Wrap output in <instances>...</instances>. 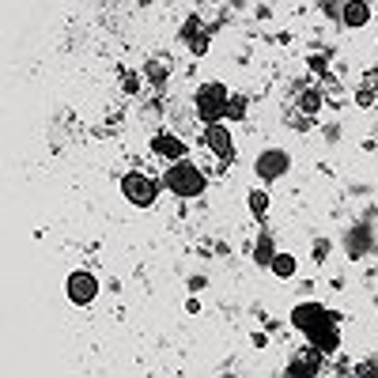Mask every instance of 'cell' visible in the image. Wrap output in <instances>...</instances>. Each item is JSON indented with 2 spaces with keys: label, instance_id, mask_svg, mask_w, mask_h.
<instances>
[{
  "label": "cell",
  "instance_id": "cb8c5ba5",
  "mask_svg": "<svg viewBox=\"0 0 378 378\" xmlns=\"http://www.w3.org/2000/svg\"><path fill=\"white\" fill-rule=\"evenodd\" d=\"M307 68H314L318 76H326V57H310V61H307Z\"/></svg>",
  "mask_w": 378,
  "mask_h": 378
},
{
  "label": "cell",
  "instance_id": "9a60e30c",
  "mask_svg": "<svg viewBox=\"0 0 378 378\" xmlns=\"http://www.w3.org/2000/svg\"><path fill=\"white\" fill-rule=\"evenodd\" d=\"M144 76L152 80V84H167V76H170V57L163 61V57H152L144 64Z\"/></svg>",
  "mask_w": 378,
  "mask_h": 378
},
{
  "label": "cell",
  "instance_id": "30bf717a",
  "mask_svg": "<svg viewBox=\"0 0 378 378\" xmlns=\"http://www.w3.org/2000/svg\"><path fill=\"white\" fill-rule=\"evenodd\" d=\"M310 340V348H318L321 356H333L337 348H340V329H337V321H329V326H321L314 329V333H307Z\"/></svg>",
  "mask_w": 378,
  "mask_h": 378
},
{
  "label": "cell",
  "instance_id": "3957f363",
  "mask_svg": "<svg viewBox=\"0 0 378 378\" xmlns=\"http://www.w3.org/2000/svg\"><path fill=\"white\" fill-rule=\"evenodd\" d=\"M122 193H125L129 205H136V208H152V205H155V197H159V182L147 178L144 170H129L125 178H122Z\"/></svg>",
  "mask_w": 378,
  "mask_h": 378
},
{
  "label": "cell",
  "instance_id": "ac0fdd59",
  "mask_svg": "<svg viewBox=\"0 0 378 378\" xmlns=\"http://www.w3.org/2000/svg\"><path fill=\"white\" fill-rule=\"evenodd\" d=\"M272 242H269V238H261V242H257V250H254V257H257V265H269L272 261Z\"/></svg>",
  "mask_w": 378,
  "mask_h": 378
},
{
  "label": "cell",
  "instance_id": "d6986e66",
  "mask_svg": "<svg viewBox=\"0 0 378 378\" xmlns=\"http://www.w3.org/2000/svg\"><path fill=\"white\" fill-rule=\"evenodd\" d=\"M375 99H378V87H371V84L356 91V103H359V106H375Z\"/></svg>",
  "mask_w": 378,
  "mask_h": 378
},
{
  "label": "cell",
  "instance_id": "ba28073f",
  "mask_svg": "<svg viewBox=\"0 0 378 378\" xmlns=\"http://www.w3.org/2000/svg\"><path fill=\"white\" fill-rule=\"evenodd\" d=\"M64 288H68V299L76 303V307H87V303H95V295H99V280L91 272H72L68 276V284H64Z\"/></svg>",
  "mask_w": 378,
  "mask_h": 378
},
{
  "label": "cell",
  "instance_id": "7c38bea8",
  "mask_svg": "<svg viewBox=\"0 0 378 378\" xmlns=\"http://www.w3.org/2000/svg\"><path fill=\"white\" fill-rule=\"evenodd\" d=\"M375 15L371 4H363V0H352V4H344V12H340V23L352 27V31H359V27H367Z\"/></svg>",
  "mask_w": 378,
  "mask_h": 378
},
{
  "label": "cell",
  "instance_id": "5bb4252c",
  "mask_svg": "<svg viewBox=\"0 0 378 378\" xmlns=\"http://www.w3.org/2000/svg\"><path fill=\"white\" fill-rule=\"evenodd\" d=\"M321 106H326V91H321V87H307V91L299 95V110H303L307 117H314Z\"/></svg>",
  "mask_w": 378,
  "mask_h": 378
},
{
  "label": "cell",
  "instance_id": "2e32d148",
  "mask_svg": "<svg viewBox=\"0 0 378 378\" xmlns=\"http://www.w3.org/2000/svg\"><path fill=\"white\" fill-rule=\"evenodd\" d=\"M250 212H254L257 219L269 212V193H265V189H250Z\"/></svg>",
  "mask_w": 378,
  "mask_h": 378
},
{
  "label": "cell",
  "instance_id": "7a4b0ae2",
  "mask_svg": "<svg viewBox=\"0 0 378 378\" xmlns=\"http://www.w3.org/2000/svg\"><path fill=\"white\" fill-rule=\"evenodd\" d=\"M197 117L205 125H216L227 117V106H231V91H227L224 84H201L197 87Z\"/></svg>",
  "mask_w": 378,
  "mask_h": 378
},
{
  "label": "cell",
  "instance_id": "e0dca14e",
  "mask_svg": "<svg viewBox=\"0 0 378 378\" xmlns=\"http://www.w3.org/2000/svg\"><path fill=\"white\" fill-rule=\"evenodd\" d=\"M246 117V95H231V106H227V122H242Z\"/></svg>",
  "mask_w": 378,
  "mask_h": 378
},
{
  "label": "cell",
  "instance_id": "52a82bcc",
  "mask_svg": "<svg viewBox=\"0 0 378 378\" xmlns=\"http://www.w3.org/2000/svg\"><path fill=\"white\" fill-rule=\"evenodd\" d=\"M321 371H326V356H321L318 348H307V352H299V356L291 359L284 375H288V378H314Z\"/></svg>",
  "mask_w": 378,
  "mask_h": 378
},
{
  "label": "cell",
  "instance_id": "44dd1931",
  "mask_svg": "<svg viewBox=\"0 0 378 378\" xmlns=\"http://www.w3.org/2000/svg\"><path fill=\"white\" fill-rule=\"evenodd\" d=\"M352 375H359V378H375V375H378V363H375V359H363V363H356Z\"/></svg>",
  "mask_w": 378,
  "mask_h": 378
},
{
  "label": "cell",
  "instance_id": "ffe728a7",
  "mask_svg": "<svg viewBox=\"0 0 378 378\" xmlns=\"http://www.w3.org/2000/svg\"><path fill=\"white\" fill-rule=\"evenodd\" d=\"M140 84H144V80L136 76V72H125V76H122V87H125V95H136V91H140Z\"/></svg>",
  "mask_w": 378,
  "mask_h": 378
},
{
  "label": "cell",
  "instance_id": "9c48e42d",
  "mask_svg": "<svg viewBox=\"0 0 378 378\" xmlns=\"http://www.w3.org/2000/svg\"><path fill=\"white\" fill-rule=\"evenodd\" d=\"M152 152L159 155V159H174V163H178V159H186L189 147H186L182 136H174V133H155L152 136Z\"/></svg>",
  "mask_w": 378,
  "mask_h": 378
},
{
  "label": "cell",
  "instance_id": "5b68a950",
  "mask_svg": "<svg viewBox=\"0 0 378 378\" xmlns=\"http://www.w3.org/2000/svg\"><path fill=\"white\" fill-rule=\"evenodd\" d=\"M254 170H257V178L276 182V178H284V174L291 170V155L280 152V147H269V152H261L254 159Z\"/></svg>",
  "mask_w": 378,
  "mask_h": 378
},
{
  "label": "cell",
  "instance_id": "603a6c76",
  "mask_svg": "<svg viewBox=\"0 0 378 378\" xmlns=\"http://www.w3.org/2000/svg\"><path fill=\"white\" fill-rule=\"evenodd\" d=\"M321 12H326L329 20H340V12H344V4H321Z\"/></svg>",
  "mask_w": 378,
  "mask_h": 378
},
{
  "label": "cell",
  "instance_id": "7402d4cb",
  "mask_svg": "<svg viewBox=\"0 0 378 378\" xmlns=\"http://www.w3.org/2000/svg\"><path fill=\"white\" fill-rule=\"evenodd\" d=\"M310 254H314V261H326V254H329V238H318Z\"/></svg>",
  "mask_w": 378,
  "mask_h": 378
},
{
  "label": "cell",
  "instance_id": "277c9868",
  "mask_svg": "<svg viewBox=\"0 0 378 378\" xmlns=\"http://www.w3.org/2000/svg\"><path fill=\"white\" fill-rule=\"evenodd\" d=\"M329 321H340V318L326 307V303H299V307L291 310V326L303 329V333H314V329L329 326Z\"/></svg>",
  "mask_w": 378,
  "mask_h": 378
},
{
  "label": "cell",
  "instance_id": "8fae6325",
  "mask_svg": "<svg viewBox=\"0 0 378 378\" xmlns=\"http://www.w3.org/2000/svg\"><path fill=\"white\" fill-rule=\"evenodd\" d=\"M182 38H186L193 57H205V53H208V31L201 27V20H189L186 27H182Z\"/></svg>",
  "mask_w": 378,
  "mask_h": 378
},
{
  "label": "cell",
  "instance_id": "4fadbf2b",
  "mask_svg": "<svg viewBox=\"0 0 378 378\" xmlns=\"http://www.w3.org/2000/svg\"><path fill=\"white\" fill-rule=\"evenodd\" d=\"M269 269H272L276 280H291L295 269H299V261H295V254H288V250H276L272 261H269Z\"/></svg>",
  "mask_w": 378,
  "mask_h": 378
},
{
  "label": "cell",
  "instance_id": "6da1fadb",
  "mask_svg": "<svg viewBox=\"0 0 378 378\" xmlns=\"http://www.w3.org/2000/svg\"><path fill=\"white\" fill-rule=\"evenodd\" d=\"M205 174H201L193 163H186V159H178V163H170L167 167V174H163V189L167 193H174V197H182V201H189V197H201L205 193Z\"/></svg>",
  "mask_w": 378,
  "mask_h": 378
},
{
  "label": "cell",
  "instance_id": "8992f818",
  "mask_svg": "<svg viewBox=\"0 0 378 378\" xmlns=\"http://www.w3.org/2000/svg\"><path fill=\"white\" fill-rule=\"evenodd\" d=\"M205 144L212 147V155H216L219 163H231L235 159V140H231V129H227L224 122L208 125L205 129Z\"/></svg>",
  "mask_w": 378,
  "mask_h": 378
},
{
  "label": "cell",
  "instance_id": "d4e9b609",
  "mask_svg": "<svg viewBox=\"0 0 378 378\" xmlns=\"http://www.w3.org/2000/svg\"><path fill=\"white\" fill-rule=\"evenodd\" d=\"M295 129H299V133H307V129H310V117H307V114L295 117Z\"/></svg>",
  "mask_w": 378,
  "mask_h": 378
}]
</instances>
